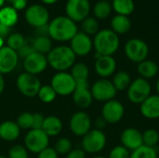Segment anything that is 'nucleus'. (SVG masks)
<instances>
[{"instance_id": "f257e3e1", "label": "nucleus", "mask_w": 159, "mask_h": 158, "mask_svg": "<svg viewBox=\"0 0 159 158\" xmlns=\"http://www.w3.org/2000/svg\"><path fill=\"white\" fill-rule=\"evenodd\" d=\"M77 33L76 23L67 16L56 17L48 24V36L55 41H71Z\"/></svg>"}, {"instance_id": "f03ea898", "label": "nucleus", "mask_w": 159, "mask_h": 158, "mask_svg": "<svg viewBox=\"0 0 159 158\" xmlns=\"http://www.w3.org/2000/svg\"><path fill=\"white\" fill-rule=\"evenodd\" d=\"M120 47L119 35L111 29L100 30L93 38L95 52L102 56H113Z\"/></svg>"}, {"instance_id": "7ed1b4c3", "label": "nucleus", "mask_w": 159, "mask_h": 158, "mask_svg": "<svg viewBox=\"0 0 159 158\" xmlns=\"http://www.w3.org/2000/svg\"><path fill=\"white\" fill-rule=\"evenodd\" d=\"M48 63L58 72H66L75 63L76 56L68 46H59L52 48L47 55Z\"/></svg>"}, {"instance_id": "20e7f679", "label": "nucleus", "mask_w": 159, "mask_h": 158, "mask_svg": "<svg viewBox=\"0 0 159 158\" xmlns=\"http://www.w3.org/2000/svg\"><path fill=\"white\" fill-rule=\"evenodd\" d=\"M126 91L128 100L134 104L140 105L152 94V85L149 80L139 76L131 81Z\"/></svg>"}, {"instance_id": "39448f33", "label": "nucleus", "mask_w": 159, "mask_h": 158, "mask_svg": "<svg viewBox=\"0 0 159 158\" xmlns=\"http://www.w3.org/2000/svg\"><path fill=\"white\" fill-rule=\"evenodd\" d=\"M107 137L103 130L91 129L84 137H82V149L87 154L97 155L106 146Z\"/></svg>"}, {"instance_id": "423d86ee", "label": "nucleus", "mask_w": 159, "mask_h": 158, "mask_svg": "<svg viewBox=\"0 0 159 158\" xmlns=\"http://www.w3.org/2000/svg\"><path fill=\"white\" fill-rule=\"evenodd\" d=\"M124 52L128 60L138 64L147 59L149 55V47L145 41L135 37L126 42Z\"/></svg>"}, {"instance_id": "0eeeda50", "label": "nucleus", "mask_w": 159, "mask_h": 158, "mask_svg": "<svg viewBox=\"0 0 159 158\" xmlns=\"http://www.w3.org/2000/svg\"><path fill=\"white\" fill-rule=\"evenodd\" d=\"M90 91L93 100L103 103L116 99L117 94V90L109 78H100L95 81L90 87Z\"/></svg>"}, {"instance_id": "6e6552de", "label": "nucleus", "mask_w": 159, "mask_h": 158, "mask_svg": "<svg viewBox=\"0 0 159 158\" xmlns=\"http://www.w3.org/2000/svg\"><path fill=\"white\" fill-rule=\"evenodd\" d=\"M50 86L57 95L67 96L73 94L76 88V83L68 72H58L51 78Z\"/></svg>"}, {"instance_id": "1a4fd4ad", "label": "nucleus", "mask_w": 159, "mask_h": 158, "mask_svg": "<svg viewBox=\"0 0 159 158\" xmlns=\"http://www.w3.org/2000/svg\"><path fill=\"white\" fill-rule=\"evenodd\" d=\"M16 86L18 90L23 96L32 98L37 96L41 88V82L36 75L24 72L17 77Z\"/></svg>"}, {"instance_id": "9d476101", "label": "nucleus", "mask_w": 159, "mask_h": 158, "mask_svg": "<svg viewBox=\"0 0 159 158\" xmlns=\"http://www.w3.org/2000/svg\"><path fill=\"white\" fill-rule=\"evenodd\" d=\"M49 137L42 129H30L24 138V147L27 151L39 154L48 147Z\"/></svg>"}, {"instance_id": "9b49d317", "label": "nucleus", "mask_w": 159, "mask_h": 158, "mask_svg": "<svg viewBox=\"0 0 159 158\" xmlns=\"http://www.w3.org/2000/svg\"><path fill=\"white\" fill-rule=\"evenodd\" d=\"M101 113L107 124H117L125 115V106L120 101L113 99L103 103Z\"/></svg>"}, {"instance_id": "f8f14e48", "label": "nucleus", "mask_w": 159, "mask_h": 158, "mask_svg": "<svg viewBox=\"0 0 159 158\" xmlns=\"http://www.w3.org/2000/svg\"><path fill=\"white\" fill-rule=\"evenodd\" d=\"M65 11L66 16L75 22L83 21L90 12L89 0H68Z\"/></svg>"}, {"instance_id": "ddd939ff", "label": "nucleus", "mask_w": 159, "mask_h": 158, "mask_svg": "<svg viewBox=\"0 0 159 158\" xmlns=\"http://www.w3.org/2000/svg\"><path fill=\"white\" fill-rule=\"evenodd\" d=\"M91 118L84 111H78L75 113L70 118V129L72 133L77 137H84L91 129Z\"/></svg>"}, {"instance_id": "4468645a", "label": "nucleus", "mask_w": 159, "mask_h": 158, "mask_svg": "<svg viewBox=\"0 0 159 158\" xmlns=\"http://www.w3.org/2000/svg\"><path fill=\"white\" fill-rule=\"evenodd\" d=\"M26 21L34 28H39L48 25L49 14L48 9L41 5H32L25 11Z\"/></svg>"}, {"instance_id": "2eb2a0df", "label": "nucleus", "mask_w": 159, "mask_h": 158, "mask_svg": "<svg viewBox=\"0 0 159 158\" xmlns=\"http://www.w3.org/2000/svg\"><path fill=\"white\" fill-rule=\"evenodd\" d=\"M48 59L46 55L38 52H33L23 59V68L28 74L37 75L44 72L48 67Z\"/></svg>"}, {"instance_id": "dca6fc26", "label": "nucleus", "mask_w": 159, "mask_h": 158, "mask_svg": "<svg viewBox=\"0 0 159 158\" xmlns=\"http://www.w3.org/2000/svg\"><path fill=\"white\" fill-rule=\"evenodd\" d=\"M70 47L75 54V56L84 57L89 55L93 48V40L89 35L83 32H78L71 39Z\"/></svg>"}, {"instance_id": "f3484780", "label": "nucleus", "mask_w": 159, "mask_h": 158, "mask_svg": "<svg viewBox=\"0 0 159 158\" xmlns=\"http://www.w3.org/2000/svg\"><path fill=\"white\" fill-rule=\"evenodd\" d=\"M120 143L132 152L143 145V132L136 128H127L120 134Z\"/></svg>"}, {"instance_id": "a211bd4d", "label": "nucleus", "mask_w": 159, "mask_h": 158, "mask_svg": "<svg viewBox=\"0 0 159 158\" xmlns=\"http://www.w3.org/2000/svg\"><path fill=\"white\" fill-rule=\"evenodd\" d=\"M117 63L113 56H100L95 60L94 69L100 78H109L116 73Z\"/></svg>"}, {"instance_id": "6ab92c4d", "label": "nucleus", "mask_w": 159, "mask_h": 158, "mask_svg": "<svg viewBox=\"0 0 159 158\" xmlns=\"http://www.w3.org/2000/svg\"><path fill=\"white\" fill-rule=\"evenodd\" d=\"M19 62L17 51L11 49L7 46H4L0 49V74H7L14 71Z\"/></svg>"}, {"instance_id": "aec40b11", "label": "nucleus", "mask_w": 159, "mask_h": 158, "mask_svg": "<svg viewBox=\"0 0 159 158\" xmlns=\"http://www.w3.org/2000/svg\"><path fill=\"white\" fill-rule=\"evenodd\" d=\"M72 96L74 103L80 109H87L90 107L93 102V97L89 83L76 85V88Z\"/></svg>"}, {"instance_id": "412c9836", "label": "nucleus", "mask_w": 159, "mask_h": 158, "mask_svg": "<svg viewBox=\"0 0 159 158\" xmlns=\"http://www.w3.org/2000/svg\"><path fill=\"white\" fill-rule=\"evenodd\" d=\"M141 115L150 120L159 118V96L157 94H151L145 101L140 104Z\"/></svg>"}, {"instance_id": "4be33fe9", "label": "nucleus", "mask_w": 159, "mask_h": 158, "mask_svg": "<svg viewBox=\"0 0 159 158\" xmlns=\"http://www.w3.org/2000/svg\"><path fill=\"white\" fill-rule=\"evenodd\" d=\"M20 134V129L15 121L7 120L0 124V138L6 142L16 141Z\"/></svg>"}, {"instance_id": "5701e85b", "label": "nucleus", "mask_w": 159, "mask_h": 158, "mask_svg": "<svg viewBox=\"0 0 159 158\" xmlns=\"http://www.w3.org/2000/svg\"><path fill=\"white\" fill-rule=\"evenodd\" d=\"M137 72L140 77L144 78L146 80H150L155 78L159 73V67L157 63L152 60L146 59L137 65Z\"/></svg>"}, {"instance_id": "b1692460", "label": "nucleus", "mask_w": 159, "mask_h": 158, "mask_svg": "<svg viewBox=\"0 0 159 158\" xmlns=\"http://www.w3.org/2000/svg\"><path fill=\"white\" fill-rule=\"evenodd\" d=\"M62 128H63L62 122L58 116L49 115V116L45 117L42 130L48 137H55L61 132Z\"/></svg>"}, {"instance_id": "393cba45", "label": "nucleus", "mask_w": 159, "mask_h": 158, "mask_svg": "<svg viewBox=\"0 0 159 158\" xmlns=\"http://www.w3.org/2000/svg\"><path fill=\"white\" fill-rule=\"evenodd\" d=\"M131 21L128 16L116 15L111 20V30L116 34H126L131 30Z\"/></svg>"}, {"instance_id": "a878e982", "label": "nucleus", "mask_w": 159, "mask_h": 158, "mask_svg": "<svg viewBox=\"0 0 159 158\" xmlns=\"http://www.w3.org/2000/svg\"><path fill=\"white\" fill-rule=\"evenodd\" d=\"M71 75L76 85L88 84L89 77V68L84 62H76L71 68Z\"/></svg>"}, {"instance_id": "bb28decb", "label": "nucleus", "mask_w": 159, "mask_h": 158, "mask_svg": "<svg viewBox=\"0 0 159 158\" xmlns=\"http://www.w3.org/2000/svg\"><path fill=\"white\" fill-rule=\"evenodd\" d=\"M18 19H19L18 12L14 7L7 6V7H3L0 8V24L1 25L10 28L17 23Z\"/></svg>"}, {"instance_id": "cd10ccee", "label": "nucleus", "mask_w": 159, "mask_h": 158, "mask_svg": "<svg viewBox=\"0 0 159 158\" xmlns=\"http://www.w3.org/2000/svg\"><path fill=\"white\" fill-rule=\"evenodd\" d=\"M112 83L117 92L125 91L129 87L132 79L130 74L127 71H118L112 76Z\"/></svg>"}, {"instance_id": "c85d7f7f", "label": "nucleus", "mask_w": 159, "mask_h": 158, "mask_svg": "<svg viewBox=\"0 0 159 158\" xmlns=\"http://www.w3.org/2000/svg\"><path fill=\"white\" fill-rule=\"evenodd\" d=\"M113 10L117 15L129 16L135 9V4L133 0H112Z\"/></svg>"}, {"instance_id": "c756f323", "label": "nucleus", "mask_w": 159, "mask_h": 158, "mask_svg": "<svg viewBox=\"0 0 159 158\" xmlns=\"http://www.w3.org/2000/svg\"><path fill=\"white\" fill-rule=\"evenodd\" d=\"M112 10H113L112 4L109 1L100 0L93 7L94 18L98 20H105L110 16Z\"/></svg>"}, {"instance_id": "7c9ffc66", "label": "nucleus", "mask_w": 159, "mask_h": 158, "mask_svg": "<svg viewBox=\"0 0 159 158\" xmlns=\"http://www.w3.org/2000/svg\"><path fill=\"white\" fill-rule=\"evenodd\" d=\"M33 46L35 52L48 55L52 49V42L49 36H37L33 39Z\"/></svg>"}, {"instance_id": "2f4dec72", "label": "nucleus", "mask_w": 159, "mask_h": 158, "mask_svg": "<svg viewBox=\"0 0 159 158\" xmlns=\"http://www.w3.org/2000/svg\"><path fill=\"white\" fill-rule=\"evenodd\" d=\"M158 153L156 148L143 145L130 152L129 158H158Z\"/></svg>"}, {"instance_id": "473e14b6", "label": "nucleus", "mask_w": 159, "mask_h": 158, "mask_svg": "<svg viewBox=\"0 0 159 158\" xmlns=\"http://www.w3.org/2000/svg\"><path fill=\"white\" fill-rule=\"evenodd\" d=\"M82 32L88 35H95L100 31L99 22L94 17H88L82 21Z\"/></svg>"}, {"instance_id": "72a5a7b5", "label": "nucleus", "mask_w": 159, "mask_h": 158, "mask_svg": "<svg viewBox=\"0 0 159 158\" xmlns=\"http://www.w3.org/2000/svg\"><path fill=\"white\" fill-rule=\"evenodd\" d=\"M143 145L156 148L159 143V132L155 129H147L143 132Z\"/></svg>"}, {"instance_id": "f704fd0d", "label": "nucleus", "mask_w": 159, "mask_h": 158, "mask_svg": "<svg viewBox=\"0 0 159 158\" xmlns=\"http://www.w3.org/2000/svg\"><path fill=\"white\" fill-rule=\"evenodd\" d=\"M37 97L41 102L45 103H50L53 101H55L57 97V93L55 92V90L50 85H45V86H41Z\"/></svg>"}, {"instance_id": "c9c22d12", "label": "nucleus", "mask_w": 159, "mask_h": 158, "mask_svg": "<svg viewBox=\"0 0 159 158\" xmlns=\"http://www.w3.org/2000/svg\"><path fill=\"white\" fill-rule=\"evenodd\" d=\"M25 38L24 36L20 34V33H14V34H11L8 35L7 37V47H10L11 49L15 50V51H18L25 43Z\"/></svg>"}, {"instance_id": "e433bc0d", "label": "nucleus", "mask_w": 159, "mask_h": 158, "mask_svg": "<svg viewBox=\"0 0 159 158\" xmlns=\"http://www.w3.org/2000/svg\"><path fill=\"white\" fill-rule=\"evenodd\" d=\"M17 125L21 129H31L33 125V114L29 112H23L19 115L17 121Z\"/></svg>"}, {"instance_id": "4c0bfd02", "label": "nucleus", "mask_w": 159, "mask_h": 158, "mask_svg": "<svg viewBox=\"0 0 159 158\" xmlns=\"http://www.w3.org/2000/svg\"><path fill=\"white\" fill-rule=\"evenodd\" d=\"M54 149L58 155H67L73 149L72 142L68 138H61L57 141Z\"/></svg>"}, {"instance_id": "58836bf2", "label": "nucleus", "mask_w": 159, "mask_h": 158, "mask_svg": "<svg viewBox=\"0 0 159 158\" xmlns=\"http://www.w3.org/2000/svg\"><path fill=\"white\" fill-rule=\"evenodd\" d=\"M129 156H130V152L120 144L111 149L108 158H129Z\"/></svg>"}, {"instance_id": "ea45409f", "label": "nucleus", "mask_w": 159, "mask_h": 158, "mask_svg": "<svg viewBox=\"0 0 159 158\" xmlns=\"http://www.w3.org/2000/svg\"><path fill=\"white\" fill-rule=\"evenodd\" d=\"M8 158H28V151L24 146L13 145L8 152Z\"/></svg>"}, {"instance_id": "a19ab883", "label": "nucleus", "mask_w": 159, "mask_h": 158, "mask_svg": "<svg viewBox=\"0 0 159 158\" xmlns=\"http://www.w3.org/2000/svg\"><path fill=\"white\" fill-rule=\"evenodd\" d=\"M33 52H34V46H33V39H31L30 41L29 40H25L24 45L17 51L19 58L20 57V58H23V59H25L27 56H29Z\"/></svg>"}, {"instance_id": "79ce46f5", "label": "nucleus", "mask_w": 159, "mask_h": 158, "mask_svg": "<svg viewBox=\"0 0 159 158\" xmlns=\"http://www.w3.org/2000/svg\"><path fill=\"white\" fill-rule=\"evenodd\" d=\"M45 116L42 114L35 113L33 114V125L31 129H42Z\"/></svg>"}, {"instance_id": "37998d69", "label": "nucleus", "mask_w": 159, "mask_h": 158, "mask_svg": "<svg viewBox=\"0 0 159 158\" xmlns=\"http://www.w3.org/2000/svg\"><path fill=\"white\" fill-rule=\"evenodd\" d=\"M58 156L59 155L54 148L47 147L46 149H44L38 154L37 158H58Z\"/></svg>"}, {"instance_id": "c03bdc74", "label": "nucleus", "mask_w": 159, "mask_h": 158, "mask_svg": "<svg viewBox=\"0 0 159 158\" xmlns=\"http://www.w3.org/2000/svg\"><path fill=\"white\" fill-rule=\"evenodd\" d=\"M66 158H86V153L83 149H72L66 155Z\"/></svg>"}, {"instance_id": "a18cd8bd", "label": "nucleus", "mask_w": 159, "mask_h": 158, "mask_svg": "<svg viewBox=\"0 0 159 158\" xmlns=\"http://www.w3.org/2000/svg\"><path fill=\"white\" fill-rule=\"evenodd\" d=\"M107 125H108V124L106 123V121H105L102 116H99V117H97V118L95 119V122H94L95 128H94V129H100V130H103Z\"/></svg>"}, {"instance_id": "49530a36", "label": "nucleus", "mask_w": 159, "mask_h": 158, "mask_svg": "<svg viewBox=\"0 0 159 158\" xmlns=\"http://www.w3.org/2000/svg\"><path fill=\"white\" fill-rule=\"evenodd\" d=\"M12 7H14L16 10H21L26 7L27 6V0H14L11 4Z\"/></svg>"}, {"instance_id": "de8ad7c7", "label": "nucleus", "mask_w": 159, "mask_h": 158, "mask_svg": "<svg viewBox=\"0 0 159 158\" xmlns=\"http://www.w3.org/2000/svg\"><path fill=\"white\" fill-rule=\"evenodd\" d=\"M5 88V79L2 74H0V95L2 94L3 90Z\"/></svg>"}, {"instance_id": "09e8293b", "label": "nucleus", "mask_w": 159, "mask_h": 158, "mask_svg": "<svg viewBox=\"0 0 159 158\" xmlns=\"http://www.w3.org/2000/svg\"><path fill=\"white\" fill-rule=\"evenodd\" d=\"M44 4H47V5H51V4H54L56 3L58 0H41Z\"/></svg>"}, {"instance_id": "8fccbe9b", "label": "nucleus", "mask_w": 159, "mask_h": 158, "mask_svg": "<svg viewBox=\"0 0 159 158\" xmlns=\"http://www.w3.org/2000/svg\"><path fill=\"white\" fill-rule=\"evenodd\" d=\"M156 91H157L156 94H157L159 96V78L157 80V82H156Z\"/></svg>"}, {"instance_id": "3c124183", "label": "nucleus", "mask_w": 159, "mask_h": 158, "mask_svg": "<svg viewBox=\"0 0 159 158\" xmlns=\"http://www.w3.org/2000/svg\"><path fill=\"white\" fill-rule=\"evenodd\" d=\"M4 47V38L0 36V49Z\"/></svg>"}, {"instance_id": "603ef678", "label": "nucleus", "mask_w": 159, "mask_h": 158, "mask_svg": "<svg viewBox=\"0 0 159 158\" xmlns=\"http://www.w3.org/2000/svg\"><path fill=\"white\" fill-rule=\"evenodd\" d=\"M5 1H6V0H0V8H1L2 7H3V5H4Z\"/></svg>"}, {"instance_id": "864d4df0", "label": "nucleus", "mask_w": 159, "mask_h": 158, "mask_svg": "<svg viewBox=\"0 0 159 158\" xmlns=\"http://www.w3.org/2000/svg\"><path fill=\"white\" fill-rule=\"evenodd\" d=\"M92 158H108V157L103 156H94V157H92Z\"/></svg>"}, {"instance_id": "5fc2aeb1", "label": "nucleus", "mask_w": 159, "mask_h": 158, "mask_svg": "<svg viewBox=\"0 0 159 158\" xmlns=\"http://www.w3.org/2000/svg\"><path fill=\"white\" fill-rule=\"evenodd\" d=\"M6 1H7L8 3H10V4H12V2H13L14 0H6Z\"/></svg>"}, {"instance_id": "6e6d98bb", "label": "nucleus", "mask_w": 159, "mask_h": 158, "mask_svg": "<svg viewBox=\"0 0 159 158\" xmlns=\"http://www.w3.org/2000/svg\"><path fill=\"white\" fill-rule=\"evenodd\" d=\"M0 158H8L7 156H0Z\"/></svg>"}, {"instance_id": "4d7b16f0", "label": "nucleus", "mask_w": 159, "mask_h": 158, "mask_svg": "<svg viewBox=\"0 0 159 158\" xmlns=\"http://www.w3.org/2000/svg\"><path fill=\"white\" fill-rule=\"evenodd\" d=\"M0 33H1V24H0Z\"/></svg>"}, {"instance_id": "13d9d810", "label": "nucleus", "mask_w": 159, "mask_h": 158, "mask_svg": "<svg viewBox=\"0 0 159 158\" xmlns=\"http://www.w3.org/2000/svg\"><path fill=\"white\" fill-rule=\"evenodd\" d=\"M106 1H111V0H106Z\"/></svg>"}, {"instance_id": "bf43d9fd", "label": "nucleus", "mask_w": 159, "mask_h": 158, "mask_svg": "<svg viewBox=\"0 0 159 158\" xmlns=\"http://www.w3.org/2000/svg\"><path fill=\"white\" fill-rule=\"evenodd\" d=\"M158 158H159V156H158Z\"/></svg>"}]
</instances>
